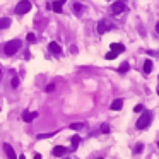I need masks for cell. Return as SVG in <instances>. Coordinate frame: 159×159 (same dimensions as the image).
<instances>
[{"instance_id": "ac0fdd59", "label": "cell", "mask_w": 159, "mask_h": 159, "mask_svg": "<svg viewBox=\"0 0 159 159\" xmlns=\"http://www.w3.org/2000/svg\"><path fill=\"white\" fill-rule=\"evenodd\" d=\"M82 10H84L82 3H74V12H75V14H81Z\"/></svg>"}, {"instance_id": "4316f807", "label": "cell", "mask_w": 159, "mask_h": 159, "mask_svg": "<svg viewBox=\"0 0 159 159\" xmlns=\"http://www.w3.org/2000/svg\"><path fill=\"white\" fill-rule=\"evenodd\" d=\"M33 159H43V158H41V154H34V156H33Z\"/></svg>"}, {"instance_id": "603a6c76", "label": "cell", "mask_w": 159, "mask_h": 159, "mask_svg": "<svg viewBox=\"0 0 159 159\" xmlns=\"http://www.w3.org/2000/svg\"><path fill=\"white\" fill-rule=\"evenodd\" d=\"M28 41H29V43H34V41H36L34 33H29V34H28Z\"/></svg>"}, {"instance_id": "30bf717a", "label": "cell", "mask_w": 159, "mask_h": 159, "mask_svg": "<svg viewBox=\"0 0 159 159\" xmlns=\"http://www.w3.org/2000/svg\"><path fill=\"white\" fill-rule=\"evenodd\" d=\"M109 48H111V52H116L118 55H120L122 52H125V46L122 45V43H111Z\"/></svg>"}, {"instance_id": "f1b7e54d", "label": "cell", "mask_w": 159, "mask_h": 159, "mask_svg": "<svg viewBox=\"0 0 159 159\" xmlns=\"http://www.w3.org/2000/svg\"><path fill=\"white\" fill-rule=\"evenodd\" d=\"M156 31H158V33H159V22H158V24H156Z\"/></svg>"}, {"instance_id": "2e32d148", "label": "cell", "mask_w": 159, "mask_h": 159, "mask_svg": "<svg viewBox=\"0 0 159 159\" xmlns=\"http://www.w3.org/2000/svg\"><path fill=\"white\" fill-rule=\"evenodd\" d=\"M10 84H12V87H17L19 86V77L16 72H12V81H10Z\"/></svg>"}, {"instance_id": "44dd1931", "label": "cell", "mask_w": 159, "mask_h": 159, "mask_svg": "<svg viewBox=\"0 0 159 159\" xmlns=\"http://www.w3.org/2000/svg\"><path fill=\"white\" fill-rule=\"evenodd\" d=\"M53 135H55V132H52V134H39L38 139L41 140V139H48V137H53Z\"/></svg>"}, {"instance_id": "5bb4252c", "label": "cell", "mask_w": 159, "mask_h": 159, "mask_svg": "<svg viewBox=\"0 0 159 159\" xmlns=\"http://www.w3.org/2000/svg\"><path fill=\"white\" fill-rule=\"evenodd\" d=\"M142 69H144V72H145V74H151V72H152V62H151V60H145Z\"/></svg>"}, {"instance_id": "7a4b0ae2", "label": "cell", "mask_w": 159, "mask_h": 159, "mask_svg": "<svg viewBox=\"0 0 159 159\" xmlns=\"http://www.w3.org/2000/svg\"><path fill=\"white\" fill-rule=\"evenodd\" d=\"M21 46H22V41L21 39H12V41H7L5 43L3 52L7 53V55H14V53H17L21 50Z\"/></svg>"}, {"instance_id": "f546056e", "label": "cell", "mask_w": 159, "mask_h": 159, "mask_svg": "<svg viewBox=\"0 0 159 159\" xmlns=\"http://www.w3.org/2000/svg\"><path fill=\"white\" fill-rule=\"evenodd\" d=\"M19 159H26V156H19Z\"/></svg>"}, {"instance_id": "484cf974", "label": "cell", "mask_w": 159, "mask_h": 159, "mask_svg": "<svg viewBox=\"0 0 159 159\" xmlns=\"http://www.w3.org/2000/svg\"><path fill=\"white\" fill-rule=\"evenodd\" d=\"M134 109H135L137 113H142V111H144V105H137L135 108H134Z\"/></svg>"}, {"instance_id": "d6986e66", "label": "cell", "mask_w": 159, "mask_h": 159, "mask_svg": "<svg viewBox=\"0 0 159 159\" xmlns=\"http://www.w3.org/2000/svg\"><path fill=\"white\" fill-rule=\"evenodd\" d=\"M116 56H118V53H116V52H109V53H106V55H105L106 60H113V58H116Z\"/></svg>"}, {"instance_id": "ffe728a7", "label": "cell", "mask_w": 159, "mask_h": 159, "mask_svg": "<svg viewBox=\"0 0 159 159\" xmlns=\"http://www.w3.org/2000/svg\"><path fill=\"white\" fill-rule=\"evenodd\" d=\"M142 151H144V144H137V145H135V149H134V152H135V154H140Z\"/></svg>"}, {"instance_id": "d6a6232c", "label": "cell", "mask_w": 159, "mask_h": 159, "mask_svg": "<svg viewBox=\"0 0 159 159\" xmlns=\"http://www.w3.org/2000/svg\"><path fill=\"white\" fill-rule=\"evenodd\" d=\"M99 159H101V158H99Z\"/></svg>"}, {"instance_id": "9c48e42d", "label": "cell", "mask_w": 159, "mask_h": 159, "mask_svg": "<svg viewBox=\"0 0 159 159\" xmlns=\"http://www.w3.org/2000/svg\"><path fill=\"white\" fill-rule=\"evenodd\" d=\"M48 48H50V52H52L53 55H60V53H62L60 45H58V43H55V41H52V43L48 45Z\"/></svg>"}, {"instance_id": "e0dca14e", "label": "cell", "mask_w": 159, "mask_h": 159, "mask_svg": "<svg viewBox=\"0 0 159 159\" xmlns=\"http://www.w3.org/2000/svg\"><path fill=\"white\" fill-rule=\"evenodd\" d=\"M53 10H55L56 14H60V12H62V3H60L58 0H56V2H53Z\"/></svg>"}, {"instance_id": "1f68e13d", "label": "cell", "mask_w": 159, "mask_h": 159, "mask_svg": "<svg viewBox=\"0 0 159 159\" xmlns=\"http://www.w3.org/2000/svg\"><path fill=\"white\" fill-rule=\"evenodd\" d=\"M158 147H159V140H158Z\"/></svg>"}, {"instance_id": "7c38bea8", "label": "cell", "mask_w": 159, "mask_h": 159, "mask_svg": "<svg viewBox=\"0 0 159 159\" xmlns=\"http://www.w3.org/2000/svg\"><path fill=\"white\" fill-rule=\"evenodd\" d=\"M70 142H72V151H75V149H77V147H79V144H81V137H79V135H74V137H72L70 139Z\"/></svg>"}, {"instance_id": "4dcf8cb0", "label": "cell", "mask_w": 159, "mask_h": 159, "mask_svg": "<svg viewBox=\"0 0 159 159\" xmlns=\"http://www.w3.org/2000/svg\"><path fill=\"white\" fill-rule=\"evenodd\" d=\"M108 2H118V0H108Z\"/></svg>"}, {"instance_id": "5b68a950", "label": "cell", "mask_w": 159, "mask_h": 159, "mask_svg": "<svg viewBox=\"0 0 159 159\" xmlns=\"http://www.w3.org/2000/svg\"><path fill=\"white\" fill-rule=\"evenodd\" d=\"M67 147H63V145H55L53 147V151H52V154L55 156V158H63L65 154H67Z\"/></svg>"}, {"instance_id": "8fae6325", "label": "cell", "mask_w": 159, "mask_h": 159, "mask_svg": "<svg viewBox=\"0 0 159 159\" xmlns=\"http://www.w3.org/2000/svg\"><path fill=\"white\" fill-rule=\"evenodd\" d=\"M113 111H118V109H122L123 108V99H115L113 103H111V106H109Z\"/></svg>"}, {"instance_id": "8992f818", "label": "cell", "mask_w": 159, "mask_h": 159, "mask_svg": "<svg viewBox=\"0 0 159 159\" xmlns=\"http://www.w3.org/2000/svg\"><path fill=\"white\" fill-rule=\"evenodd\" d=\"M3 151H5V154H7V158L9 159H19L17 156H16V152H14V147L10 145V144H3Z\"/></svg>"}, {"instance_id": "3957f363", "label": "cell", "mask_w": 159, "mask_h": 159, "mask_svg": "<svg viewBox=\"0 0 159 159\" xmlns=\"http://www.w3.org/2000/svg\"><path fill=\"white\" fill-rule=\"evenodd\" d=\"M14 10H16V14H26V12H29L31 10V2L29 0H21L17 5L14 7Z\"/></svg>"}, {"instance_id": "4fadbf2b", "label": "cell", "mask_w": 159, "mask_h": 159, "mask_svg": "<svg viewBox=\"0 0 159 159\" xmlns=\"http://www.w3.org/2000/svg\"><path fill=\"white\" fill-rule=\"evenodd\" d=\"M10 26V19L9 17H2L0 19V29H7Z\"/></svg>"}, {"instance_id": "9a60e30c", "label": "cell", "mask_w": 159, "mask_h": 159, "mask_svg": "<svg viewBox=\"0 0 159 159\" xmlns=\"http://www.w3.org/2000/svg\"><path fill=\"white\" fill-rule=\"evenodd\" d=\"M128 69H130V65H128L127 62H123V63L118 67V72H120V74H127V72H128Z\"/></svg>"}, {"instance_id": "cb8c5ba5", "label": "cell", "mask_w": 159, "mask_h": 159, "mask_svg": "<svg viewBox=\"0 0 159 159\" xmlns=\"http://www.w3.org/2000/svg\"><path fill=\"white\" fill-rule=\"evenodd\" d=\"M101 132H103V134H108V132H109V125L103 123L101 125Z\"/></svg>"}, {"instance_id": "277c9868", "label": "cell", "mask_w": 159, "mask_h": 159, "mask_svg": "<svg viewBox=\"0 0 159 159\" xmlns=\"http://www.w3.org/2000/svg\"><path fill=\"white\" fill-rule=\"evenodd\" d=\"M123 10H127V3H125L123 0L115 2L113 7H111V14H113V16H118V14H122Z\"/></svg>"}, {"instance_id": "52a82bcc", "label": "cell", "mask_w": 159, "mask_h": 159, "mask_svg": "<svg viewBox=\"0 0 159 159\" xmlns=\"http://www.w3.org/2000/svg\"><path fill=\"white\" fill-rule=\"evenodd\" d=\"M113 26L109 24V22H106V21H99V24H98V33L99 34H105L106 31H109Z\"/></svg>"}, {"instance_id": "6da1fadb", "label": "cell", "mask_w": 159, "mask_h": 159, "mask_svg": "<svg viewBox=\"0 0 159 159\" xmlns=\"http://www.w3.org/2000/svg\"><path fill=\"white\" fill-rule=\"evenodd\" d=\"M151 122H152V113L144 109L140 113V116H139V120H137V123H135V127H137L139 130H144V128H147V127L151 125Z\"/></svg>"}, {"instance_id": "d4e9b609", "label": "cell", "mask_w": 159, "mask_h": 159, "mask_svg": "<svg viewBox=\"0 0 159 159\" xmlns=\"http://www.w3.org/2000/svg\"><path fill=\"white\" fill-rule=\"evenodd\" d=\"M45 91H46V92H53V91H55V84H48Z\"/></svg>"}, {"instance_id": "ba28073f", "label": "cell", "mask_w": 159, "mask_h": 159, "mask_svg": "<svg viewBox=\"0 0 159 159\" xmlns=\"http://www.w3.org/2000/svg\"><path fill=\"white\" fill-rule=\"evenodd\" d=\"M34 118H38V111H28V109H26V111L22 113V120H24V122H28V123H29V122H33Z\"/></svg>"}, {"instance_id": "83f0119b", "label": "cell", "mask_w": 159, "mask_h": 159, "mask_svg": "<svg viewBox=\"0 0 159 159\" xmlns=\"http://www.w3.org/2000/svg\"><path fill=\"white\" fill-rule=\"evenodd\" d=\"M58 2H60V3H62V5H63V3H65V2H67V0H58Z\"/></svg>"}, {"instance_id": "7402d4cb", "label": "cell", "mask_w": 159, "mask_h": 159, "mask_svg": "<svg viewBox=\"0 0 159 159\" xmlns=\"http://www.w3.org/2000/svg\"><path fill=\"white\" fill-rule=\"evenodd\" d=\"M82 127H84V123H72V125H70L72 130H81Z\"/></svg>"}]
</instances>
